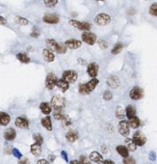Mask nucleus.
Instances as JSON below:
<instances>
[{"label": "nucleus", "mask_w": 157, "mask_h": 164, "mask_svg": "<svg viewBox=\"0 0 157 164\" xmlns=\"http://www.w3.org/2000/svg\"><path fill=\"white\" fill-rule=\"evenodd\" d=\"M122 48H124V44H122V43L119 42V43H115V46L113 47L111 53L114 54V55H116V54H119L122 50Z\"/></svg>", "instance_id": "nucleus-31"}, {"label": "nucleus", "mask_w": 157, "mask_h": 164, "mask_svg": "<svg viewBox=\"0 0 157 164\" xmlns=\"http://www.w3.org/2000/svg\"><path fill=\"white\" fill-rule=\"evenodd\" d=\"M64 44H65V47L67 48L77 49L82 46V42L76 39H70V40H67V41L64 43Z\"/></svg>", "instance_id": "nucleus-13"}, {"label": "nucleus", "mask_w": 157, "mask_h": 164, "mask_svg": "<svg viewBox=\"0 0 157 164\" xmlns=\"http://www.w3.org/2000/svg\"><path fill=\"white\" fill-rule=\"evenodd\" d=\"M42 125L43 127H46L47 130H52V123H51V119L50 117H45L42 119Z\"/></svg>", "instance_id": "nucleus-26"}, {"label": "nucleus", "mask_w": 157, "mask_h": 164, "mask_svg": "<svg viewBox=\"0 0 157 164\" xmlns=\"http://www.w3.org/2000/svg\"><path fill=\"white\" fill-rule=\"evenodd\" d=\"M149 158L150 161H155L156 160V153H155V152H150L149 156Z\"/></svg>", "instance_id": "nucleus-45"}, {"label": "nucleus", "mask_w": 157, "mask_h": 164, "mask_svg": "<svg viewBox=\"0 0 157 164\" xmlns=\"http://www.w3.org/2000/svg\"><path fill=\"white\" fill-rule=\"evenodd\" d=\"M121 84V81H120V78L116 76H108L107 78V85L109 86L110 88H113V89H116L120 86Z\"/></svg>", "instance_id": "nucleus-15"}, {"label": "nucleus", "mask_w": 157, "mask_h": 164, "mask_svg": "<svg viewBox=\"0 0 157 164\" xmlns=\"http://www.w3.org/2000/svg\"><path fill=\"white\" fill-rule=\"evenodd\" d=\"M56 86L60 89L62 92H66L67 90H68V88H70V83H68L66 80H64L63 78H61V79H58Z\"/></svg>", "instance_id": "nucleus-22"}, {"label": "nucleus", "mask_w": 157, "mask_h": 164, "mask_svg": "<svg viewBox=\"0 0 157 164\" xmlns=\"http://www.w3.org/2000/svg\"><path fill=\"white\" fill-rule=\"evenodd\" d=\"M70 24L74 28H77L78 30H82L84 32H88L92 28V24L90 22L79 21H75V19H71Z\"/></svg>", "instance_id": "nucleus-3"}, {"label": "nucleus", "mask_w": 157, "mask_h": 164, "mask_svg": "<svg viewBox=\"0 0 157 164\" xmlns=\"http://www.w3.org/2000/svg\"><path fill=\"white\" fill-rule=\"evenodd\" d=\"M79 162L80 164H91V160L89 159V157H87L85 156H80Z\"/></svg>", "instance_id": "nucleus-40"}, {"label": "nucleus", "mask_w": 157, "mask_h": 164, "mask_svg": "<svg viewBox=\"0 0 157 164\" xmlns=\"http://www.w3.org/2000/svg\"><path fill=\"white\" fill-rule=\"evenodd\" d=\"M89 159L93 162H95V163H97V164H103L104 163V158L103 156H102L101 153H99V152H92L90 153V156H89Z\"/></svg>", "instance_id": "nucleus-14"}, {"label": "nucleus", "mask_w": 157, "mask_h": 164, "mask_svg": "<svg viewBox=\"0 0 157 164\" xmlns=\"http://www.w3.org/2000/svg\"><path fill=\"white\" fill-rule=\"evenodd\" d=\"M17 136V133H16V130H14V128H8V130H5L4 132V138L6 139L7 141H13L14 138Z\"/></svg>", "instance_id": "nucleus-19"}, {"label": "nucleus", "mask_w": 157, "mask_h": 164, "mask_svg": "<svg viewBox=\"0 0 157 164\" xmlns=\"http://www.w3.org/2000/svg\"><path fill=\"white\" fill-rule=\"evenodd\" d=\"M16 126L19 128H28L29 127V122L26 118L24 117H18L16 119Z\"/></svg>", "instance_id": "nucleus-16"}, {"label": "nucleus", "mask_w": 157, "mask_h": 164, "mask_svg": "<svg viewBox=\"0 0 157 164\" xmlns=\"http://www.w3.org/2000/svg\"><path fill=\"white\" fill-rule=\"evenodd\" d=\"M18 164H29V163H28V160H27V159H23V160H21V161H19Z\"/></svg>", "instance_id": "nucleus-52"}, {"label": "nucleus", "mask_w": 157, "mask_h": 164, "mask_svg": "<svg viewBox=\"0 0 157 164\" xmlns=\"http://www.w3.org/2000/svg\"><path fill=\"white\" fill-rule=\"evenodd\" d=\"M42 56H43V59L46 61V62H53L55 60V55H54V53L49 50L48 48H46L42 50Z\"/></svg>", "instance_id": "nucleus-17"}, {"label": "nucleus", "mask_w": 157, "mask_h": 164, "mask_svg": "<svg viewBox=\"0 0 157 164\" xmlns=\"http://www.w3.org/2000/svg\"><path fill=\"white\" fill-rule=\"evenodd\" d=\"M124 143H125V147L127 148V150H128L129 152H135L137 150V145L133 142L132 138L125 137Z\"/></svg>", "instance_id": "nucleus-20"}, {"label": "nucleus", "mask_w": 157, "mask_h": 164, "mask_svg": "<svg viewBox=\"0 0 157 164\" xmlns=\"http://www.w3.org/2000/svg\"><path fill=\"white\" fill-rule=\"evenodd\" d=\"M116 150H117V153L124 158H126L129 156V151L127 150V148L124 145H118L116 147Z\"/></svg>", "instance_id": "nucleus-18"}, {"label": "nucleus", "mask_w": 157, "mask_h": 164, "mask_svg": "<svg viewBox=\"0 0 157 164\" xmlns=\"http://www.w3.org/2000/svg\"><path fill=\"white\" fill-rule=\"evenodd\" d=\"M99 80L97 78H92L91 80L89 82H87L86 84H87V87L89 88V90L92 92L96 88V86L99 85Z\"/></svg>", "instance_id": "nucleus-29"}, {"label": "nucleus", "mask_w": 157, "mask_h": 164, "mask_svg": "<svg viewBox=\"0 0 157 164\" xmlns=\"http://www.w3.org/2000/svg\"><path fill=\"white\" fill-rule=\"evenodd\" d=\"M145 1H146V0H145Z\"/></svg>", "instance_id": "nucleus-56"}, {"label": "nucleus", "mask_w": 157, "mask_h": 164, "mask_svg": "<svg viewBox=\"0 0 157 164\" xmlns=\"http://www.w3.org/2000/svg\"><path fill=\"white\" fill-rule=\"evenodd\" d=\"M51 107L54 108V110H62L66 105V99L65 98H63L62 96H54L51 98Z\"/></svg>", "instance_id": "nucleus-2"}, {"label": "nucleus", "mask_w": 157, "mask_h": 164, "mask_svg": "<svg viewBox=\"0 0 157 164\" xmlns=\"http://www.w3.org/2000/svg\"><path fill=\"white\" fill-rule=\"evenodd\" d=\"M14 21H16L17 23L20 24V25H27L28 24L27 19L24 18H21V17H17L16 18H14Z\"/></svg>", "instance_id": "nucleus-37"}, {"label": "nucleus", "mask_w": 157, "mask_h": 164, "mask_svg": "<svg viewBox=\"0 0 157 164\" xmlns=\"http://www.w3.org/2000/svg\"><path fill=\"white\" fill-rule=\"evenodd\" d=\"M132 140L137 145V147H142L146 143V137L141 130H137L133 133Z\"/></svg>", "instance_id": "nucleus-5"}, {"label": "nucleus", "mask_w": 157, "mask_h": 164, "mask_svg": "<svg viewBox=\"0 0 157 164\" xmlns=\"http://www.w3.org/2000/svg\"><path fill=\"white\" fill-rule=\"evenodd\" d=\"M116 116L119 119H124L125 117V110H124L121 106H118L116 109Z\"/></svg>", "instance_id": "nucleus-33"}, {"label": "nucleus", "mask_w": 157, "mask_h": 164, "mask_svg": "<svg viewBox=\"0 0 157 164\" xmlns=\"http://www.w3.org/2000/svg\"><path fill=\"white\" fill-rule=\"evenodd\" d=\"M17 58L18 59V61H20L21 63L28 64L30 62V58H29L25 53H18L17 55Z\"/></svg>", "instance_id": "nucleus-32"}, {"label": "nucleus", "mask_w": 157, "mask_h": 164, "mask_svg": "<svg viewBox=\"0 0 157 164\" xmlns=\"http://www.w3.org/2000/svg\"><path fill=\"white\" fill-rule=\"evenodd\" d=\"M101 151H102V153H107V149H106V146H102V147H101Z\"/></svg>", "instance_id": "nucleus-53"}, {"label": "nucleus", "mask_w": 157, "mask_h": 164, "mask_svg": "<svg viewBox=\"0 0 157 164\" xmlns=\"http://www.w3.org/2000/svg\"><path fill=\"white\" fill-rule=\"evenodd\" d=\"M78 74L75 71H72V69H68L63 72L62 78L64 80H66L68 83H74L77 80Z\"/></svg>", "instance_id": "nucleus-8"}, {"label": "nucleus", "mask_w": 157, "mask_h": 164, "mask_svg": "<svg viewBox=\"0 0 157 164\" xmlns=\"http://www.w3.org/2000/svg\"><path fill=\"white\" fill-rule=\"evenodd\" d=\"M42 21L48 24H56L60 21V18L56 14H46L43 16Z\"/></svg>", "instance_id": "nucleus-12"}, {"label": "nucleus", "mask_w": 157, "mask_h": 164, "mask_svg": "<svg viewBox=\"0 0 157 164\" xmlns=\"http://www.w3.org/2000/svg\"><path fill=\"white\" fill-rule=\"evenodd\" d=\"M12 153L13 155L16 156L17 158H21V156H22V155H21V153L19 152L17 149H13V151H12Z\"/></svg>", "instance_id": "nucleus-44"}, {"label": "nucleus", "mask_w": 157, "mask_h": 164, "mask_svg": "<svg viewBox=\"0 0 157 164\" xmlns=\"http://www.w3.org/2000/svg\"><path fill=\"white\" fill-rule=\"evenodd\" d=\"M103 98H104V101H110L111 99L113 98L112 93L109 90L104 91V93H103Z\"/></svg>", "instance_id": "nucleus-38"}, {"label": "nucleus", "mask_w": 157, "mask_h": 164, "mask_svg": "<svg viewBox=\"0 0 157 164\" xmlns=\"http://www.w3.org/2000/svg\"><path fill=\"white\" fill-rule=\"evenodd\" d=\"M129 126L131 128H134V130H137V128H139L141 127V120L138 118V117H134L133 119H131L129 120Z\"/></svg>", "instance_id": "nucleus-28"}, {"label": "nucleus", "mask_w": 157, "mask_h": 164, "mask_svg": "<svg viewBox=\"0 0 157 164\" xmlns=\"http://www.w3.org/2000/svg\"><path fill=\"white\" fill-rule=\"evenodd\" d=\"M49 159H50V161H53L54 159H55V156H49Z\"/></svg>", "instance_id": "nucleus-54"}, {"label": "nucleus", "mask_w": 157, "mask_h": 164, "mask_svg": "<svg viewBox=\"0 0 157 164\" xmlns=\"http://www.w3.org/2000/svg\"><path fill=\"white\" fill-rule=\"evenodd\" d=\"M110 21H111V17L105 13H100L99 14H96L95 18L96 24H97V25L99 26H105L107 24H109Z\"/></svg>", "instance_id": "nucleus-4"}, {"label": "nucleus", "mask_w": 157, "mask_h": 164, "mask_svg": "<svg viewBox=\"0 0 157 164\" xmlns=\"http://www.w3.org/2000/svg\"><path fill=\"white\" fill-rule=\"evenodd\" d=\"M61 156H62V157L65 159L66 161H68V153L65 152V151H62L61 152Z\"/></svg>", "instance_id": "nucleus-46"}, {"label": "nucleus", "mask_w": 157, "mask_h": 164, "mask_svg": "<svg viewBox=\"0 0 157 164\" xmlns=\"http://www.w3.org/2000/svg\"><path fill=\"white\" fill-rule=\"evenodd\" d=\"M43 3L47 8H53L57 5L58 0H43Z\"/></svg>", "instance_id": "nucleus-36"}, {"label": "nucleus", "mask_w": 157, "mask_h": 164, "mask_svg": "<svg viewBox=\"0 0 157 164\" xmlns=\"http://www.w3.org/2000/svg\"><path fill=\"white\" fill-rule=\"evenodd\" d=\"M103 164H115V162L113 160H111V159H106V160H104Z\"/></svg>", "instance_id": "nucleus-48"}, {"label": "nucleus", "mask_w": 157, "mask_h": 164, "mask_svg": "<svg viewBox=\"0 0 157 164\" xmlns=\"http://www.w3.org/2000/svg\"><path fill=\"white\" fill-rule=\"evenodd\" d=\"M63 124L65 127H68V126H71V120L68 116H66L65 118L63 119Z\"/></svg>", "instance_id": "nucleus-43"}, {"label": "nucleus", "mask_w": 157, "mask_h": 164, "mask_svg": "<svg viewBox=\"0 0 157 164\" xmlns=\"http://www.w3.org/2000/svg\"><path fill=\"white\" fill-rule=\"evenodd\" d=\"M99 46L101 49H107L108 48V43L105 41V40L101 39L99 41Z\"/></svg>", "instance_id": "nucleus-41"}, {"label": "nucleus", "mask_w": 157, "mask_h": 164, "mask_svg": "<svg viewBox=\"0 0 157 164\" xmlns=\"http://www.w3.org/2000/svg\"><path fill=\"white\" fill-rule=\"evenodd\" d=\"M40 108H41L42 112L43 114H46V115H48V114H50L51 111H52L50 104H48V103H46V102H42L41 105H40Z\"/></svg>", "instance_id": "nucleus-30"}, {"label": "nucleus", "mask_w": 157, "mask_h": 164, "mask_svg": "<svg viewBox=\"0 0 157 164\" xmlns=\"http://www.w3.org/2000/svg\"><path fill=\"white\" fill-rule=\"evenodd\" d=\"M39 35H40V33L37 32V31H35L34 33H31V36H32V37H38Z\"/></svg>", "instance_id": "nucleus-51"}, {"label": "nucleus", "mask_w": 157, "mask_h": 164, "mask_svg": "<svg viewBox=\"0 0 157 164\" xmlns=\"http://www.w3.org/2000/svg\"><path fill=\"white\" fill-rule=\"evenodd\" d=\"M78 92L79 94L83 96H87V95H90L91 91L89 90V88L87 87V84L86 83H80L79 86H78Z\"/></svg>", "instance_id": "nucleus-25"}, {"label": "nucleus", "mask_w": 157, "mask_h": 164, "mask_svg": "<svg viewBox=\"0 0 157 164\" xmlns=\"http://www.w3.org/2000/svg\"><path fill=\"white\" fill-rule=\"evenodd\" d=\"M96 1H105V0H96Z\"/></svg>", "instance_id": "nucleus-55"}, {"label": "nucleus", "mask_w": 157, "mask_h": 164, "mask_svg": "<svg viewBox=\"0 0 157 164\" xmlns=\"http://www.w3.org/2000/svg\"><path fill=\"white\" fill-rule=\"evenodd\" d=\"M57 81H58V78H57V76H55V74H54V73H48L47 76H46V88L49 89V90H52V89L56 86Z\"/></svg>", "instance_id": "nucleus-11"}, {"label": "nucleus", "mask_w": 157, "mask_h": 164, "mask_svg": "<svg viewBox=\"0 0 157 164\" xmlns=\"http://www.w3.org/2000/svg\"><path fill=\"white\" fill-rule=\"evenodd\" d=\"M37 164H49V162H48L46 159H40L37 162Z\"/></svg>", "instance_id": "nucleus-47"}, {"label": "nucleus", "mask_w": 157, "mask_h": 164, "mask_svg": "<svg viewBox=\"0 0 157 164\" xmlns=\"http://www.w3.org/2000/svg\"><path fill=\"white\" fill-rule=\"evenodd\" d=\"M124 164H136V160L134 159L133 157H126V158H124V161H122Z\"/></svg>", "instance_id": "nucleus-42"}, {"label": "nucleus", "mask_w": 157, "mask_h": 164, "mask_svg": "<svg viewBox=\"0 0 157 164\" xmlns=\"http://www.w3.org/2000/svg\"><path fill=\"white\" fill-rule=\"evenodd\" d=\"M125 116L127 117L128 120H131L134 117H136V109L133 105H127V107L125 108Z\"/></svg>", "instance_id": "nucleus-21"}, {"label": "nucleus", "mask_w": 157, "mask_h": 164, "mask_svg": "<svg viewBox=\"0 0 157 164\" xmlns=\"http://www.w3.org/2000/svg\"><path fill=\"white\" fill-rule=\"evenodd\" d=\"M5 23H6V19L3 17H0V24H5Z\"/></svg>", "instance_id": "nucleus-49"}, {"label": "nucleus", "mask_w": 157, "mask_h": 164, "mask_svg": "<svg viewBox=\"0 0 157 164\" xmlns=\"http://www.w3.org/2000/svg\"><path fill=\"white\" fill-rule=\"evenodd\" d=\"M99 66L97 65L96 62H93L88 65L87 72L92 78H96L97 74H99Z\"/></svg>", "instance_id": "nucleus-10"}, {"label": "nucleus", "mask_w": 157, "mask_h": 164, "mask_svg": "<svg viewBox=\"0 0 157 164\" xmlns=\"http://www.w3.org/2000/svg\"><path fill=\"white\" fill-rule=\"evenodd\" d=\"M149 13L153 17H157V3H153L149 6Z\"/></svg>", "instance_id": "nucleus-35"}, {"label": "nucleus", "mask_w": 157, "mask_h": 164, "mask_svg": "<svg viewBox=\"0 0 157 164\" xmlns=\"http://www.w3.org/2000/svg\"><path fill=\"white\" fill-rule=\"evenodd\" d=\"M46 46L48 49L51 51H55L59 54H64L67 52V47L64 43H57L55 40L53 39H47L46 40Z\"/></svg>", "instance_id": "nucleus-1"}, {"label": "nucleus", "mask_w": 157, "mask_h": 164, "mask_svg": "<svg viewBox=\"0 0 157 164\" xmlns=\"http://www.w3.org/2000/svg\"><path fill=\"white\" fill-rule=\"evenodd\" d=\"M30 151L32 153V155H34V156H40L41 153H42L41 145H40V144L34 143L33 145H31V147H30Z\"/></svg>", "instance_id": "nucleus-27"}, {"label": "nucleus", "mask_w": 157, "mask_h": 164, "mask_svg": "<svg viewBox=\"0 0 157 164\" xmlns=\"http://www.w3.org/2000/svg\"><path fill=\"white\" fill-rule=\"evenodd\" d=\"M34 140L36 141L37 144H40V145H42V142H43V138H42V136L41 135V134L37 133V134H34Z\"/></svg>", "instance_id": "nucleus-39"}, {"label": "nucleus", "mask_w": 157, "mask_h": 164, "mask_svg": "<svg viewBox=\"0 0 157 164\" xmlns=\"http://www.w3.org/2000/svg\"><path fill=\"white\" fill-rule=\"evenodd\" d=\"M78 137H79V135H78V133L77 131L75 130H71V131H68L67 134H66V138H67V140L68 142H71V143H73V142H75Z\"/></svg>", "instance_id": "nucleus-23"}, {"label": "nucleus", "mask_w": 157, "mask_h": 164, "mask_svg": "<svg viewBox=\"0 0 157 164\" xmlns=\"http://www.w3.org/2000/svg\"><path fill=\"white\" fill-rule=\"evenodd\" d=\"M70 164H80L79 160H77V159H74V160H71L70 162Z\"/></svg>", "instance_id": "nucleus-50"}, {"label": "nucleus", "mask_w": 157, "mask_h": 164, "mask_svg": "<svg viewBox=\"0 0 157 164\" xmlns=\"http://www.w3.org/2000/svg\"><path fill=\"white\" fill-rule=\"evenodd\" d=\"M11 121V117L9 114L5 112H0V125L1 126H7Z\"/></svg>", "instance_id": "nucleus-24"}, {"label": "nucleus", "mask_w": 157, "mask_h": 164, "mask_svg": "<svg viewBox=\"0 0 157 164\" xmlns=\"http://www.w3.org/2000/svg\"><path fill=\"white\" fill-rule=\"evenodd\" d=\"M129 97L132 101H138V99H141L144 97V90L138 86H135L131 89V91L129 93Z\"/></svg>", "instance_id": "nucleus-9"}, {"label": "nucleus", "mask_w": 157, "mask_h": 164, "mask_svg": "<svg viewBox=\"0 0 157 164\" xmlns=\"http://www.w3.org/2000/svg\"><path fill=\"white\" fill-rule=\"evenodd\" d=\"M118 131L121 134V136L124 137H128L129 133H130V126L129 123L125 121V120H121L119 125H118Z\"/></svg>", "instance_id": "nucleus-6"}, {"label": "nucleus", "mask_w": 157, "mask_h": 164, "mask_svg": "<svg viewBox=\"0 0 157 164\" xmlns=\"http://www.w3.org/2000/svg\"><path fill=\"white\" fill-rule=\"evenodd\" d=\"M81 38H82V41L84 42L85 43L89 44V46H94V44L96 43V40L97 37L95 33H92V32H83L81 35Z\"/></svg>", "instance_id": "nucleus-7"}, {"label": "nucleus", "mask_w": 157, "mask_h": 164, "mask_svg": "<svg viewBox=\"0 0 157 164\" xmlns=\"http://www.w3.org/2000/svg\"><path fill=\"white\" fill-rule=\"evenodd\" d=\"M53 117L56 119V120H62L65 118V114L62 112V110H54V113H53Z\"/></svg>", "instance_id": "nucleus-34"}]
</instances>
